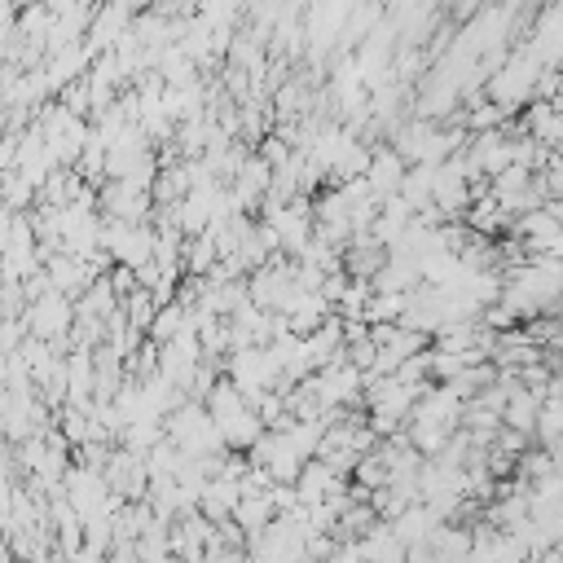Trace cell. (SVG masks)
<instances>
[{"label": "cell", "mask_w": 563, "mask_h": 563, "mask_svg": "<svg viewBox=\"0 0 563 563\" xmlns=\"http://www.w3.org/2000/svg\"><path fill=\"white\" fill-rule=\"evenodd\" d=\"M36 335H62L66 330V322H71V304H66V295L62 291H53V295H44V300L36 304Z\"/></svg>", "instance_id": "1"}, {"label": "cell", "mask_w": 563, "mask_h": 563, "mask_svg": "<svg viewBox=\"0 0 563 563\" xmlns=\"http://www.w3.org/2000/svg\"><path fill=\"white\" fill-rule=\"evenodd\" d=\"M546 190H550V194H555V198H563V159L555 163V172H550V176H546Z\"/></svg>", "instance_id": "2"}]
</instances>
